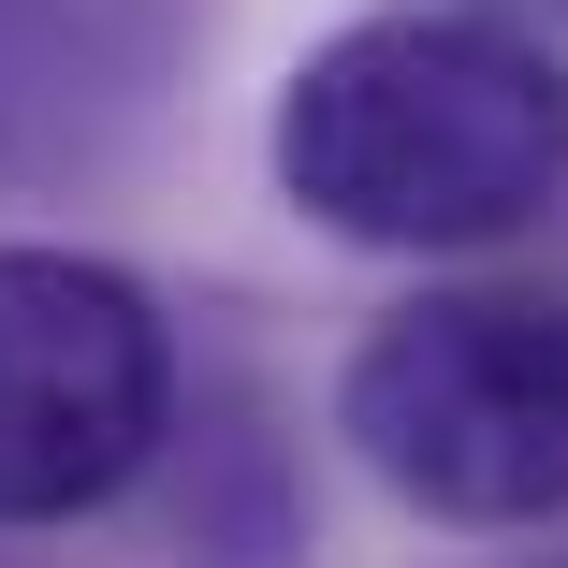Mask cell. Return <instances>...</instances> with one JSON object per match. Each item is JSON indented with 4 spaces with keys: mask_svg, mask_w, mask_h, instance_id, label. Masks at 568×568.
Here are the masks:
<instances>
[{
    "mask_svg": "<svg viewBox=\"0 0 568 568\" xmlns=\"http://www.w3.org/2000/svg\"><path fill=\"white\" fill-rule=\"evenodd\" d=\"M277 190L351 248H496L568 204V73L510 16H365L292 59Z\"/></svg>",
    "mask_w": 568,
    "mask_h": 568,
    "instance_id": "6da1fadb",
    "label": "cell"
},
{
    "mask_svg": "<svg viewBox=\"0 0 568 568\" xmlns=\"http://www.w3.org/2000/svg\"><path fill=\"white\" fill-rule=\"evenodd\" d=\"M335 423L437 525H554L568 510V306L554 292H408L351 351Z\"/></svg>",
    "mask_w": 568,
    "mask_h": 568,
    "instance_id": "7a4b0ae2",
    "label": "cell"
},
{
    "mask_svg": "<svg viewBox=\"0 0 568 568\" xmlns=\"http://www.w3.org/2000/svg\"><path fill=\"white\" fill-rule=\"evenodd\" d=\"M175 423V335L118 263L0 248V525L102 510Z\"/></svg>",
    "mask_w": 568,
    "mask_h": 568,
    "instance_id": "3957f363",
    "label": "cell"
}]
</instances>
